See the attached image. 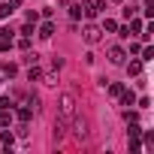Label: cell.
I'll return each instance as SVG.
<instances>
[{"label":"cell","instance_id":"cell-1","mask_svg":"<svg viewBox=\"0 0 154 154\" xmlns=\"http://www.w3.org/2000/svg\"><path fill=\"white\" fill-rule=\"evenodd\" d=\"M75 118V94H63L60 97V121L69 124Z\"/></svg>","mask_w":154,"mask_h":154},{"label":"cell","instance_id":"cell-11","mask_svg":"<svg viewBox=\"0 0 154 154\" xmlns=\"http://www.w3.org/2000/svg\"><path fill=\"white\" fill-rule=\"evenodd\" d=\"M103 30H109V33H112V30H118V21H112V18H106V21H103Z\"/></svg>","mask_w":154,"mask_h":154},{"label":"cell","instance_id":"cell-3","mask_svg":"<svg viewBox=\"0 0 154 154\" xmlns=\"http://www.w3.org/2000/svg\"><path fill=\"white\" fill-rule=\"evenodd\" d=\"M124 57H127V54H124V48H121V45H112V48H109V63L121 66V63H124Z\"/></svg>","mask_w":154,"mask_h":154},{"label":"cell","instance_id":"cell-17","mask_svg":"<svg viewBox=\"0 0 154 154\" xmlns=\"http://www.w3.org/2000/svg\"><path fill=\"white\" fill-rule=\"evenodd\" d=\"M115 3H118V0H115Z\"/></svg>","mask_w":154,"mask_h":154},{"label":"cell","instance_id":"cell-6","mask_svg":"<svg viewBox=\"0 0 154 154\" xmlns=\"http://www.w3.org/2000/svg\"><path fill=\"white\" fill-rule=\"evenodd\" d=\"M27 79L33 82V79H42V69L36 66V63H30V69H27Z\"/></svg>","mask_w":154,"mask_h":154},{"label":"cell","instance_id":"cell-14","mask_svg":"<svg viewBox=\"0 0 154 154\" xmlns=\"http://www.w3.org/2000/svg\"><path fill=\"white\" fill-rule=\"evenodd\" d=\"M18 48H24V51H27V48H30V36H21V39H18Z\"/></svg>","mask_w":154,"mask_h":154},{"label":"cell","instance_id":"cell-15","mask_svg":"<svg viewBox=\"0 0 154 154\" xmlns=\"http://www.w3.org/2000/svg\"><path fill=\"white\" fill-rule=\"evenodd\" d=\"M69 15H72V21H75V18H82V6H72V9H69Z\"/></svg>","mask_w":154,"mask_h":154},{"label":"cell","instance_id":"cell-4","mask_svg":"<svg viewBox=\"0 0 154 154\" xmlns=\"http://www.w3.org/2000/svg\"><path fill=\"white\" fill-rule=\"evenodd\" d=\"M9 45H12V30L3 27V30H0V48H9Z\"/></svg>","mask_w":154,"mask_h":154},{"label":"cell","instance_id":"cell-5","mask_svg":"<svg viewBox=\"0 0 154 154\" xmlns=\"http://www.w3.org/2000/svg\"><path fill=\"white\" fill-rule=\"evenodd\" d=\"M39 36H42V39H51V36H54V24H51V21H45V24L39 27Z\"/></svg>","mask_w":154,"mask_h":154},{"label":"cell","instance_id":"cell-8","mask_svg":"<svg viewBox=\"0 0 154 154\" xmlns=\"http://www.w3.org/2000/svg\"><path fill=\"white\" fill-rule=\"evenodd\" d=\"M15 72H18V66H15V63H3V75H9V79H12Z\"/></svg>","mask_w":154,"mask_h":154},{"label":"cell","instance_id":"cell-16","mask_svg":"<svg viewBox=\"0 0 154 154\" xmlns=\"http://www.w3.org/2000/svg\"><path fill=\"white\" fill-rule=\"evenodd\" d=\"M18 118L21 121H30V109H18Z\"/></svg>","mask_w":154,"mask_h":154},{"label":"cell","instance_id":"cell-10","mask_svg":"<svg viewBox=\"0 0 154 154\" xmlns=\"http://www.w3.org/2000/svg\"><path fill=\"white\" fill-rule=\"evenodd\" d=\"M6 15H12V3H0V18H6Z\"/></svg>","mask_w":154,"mask_h":154},{"label":"cell","instance_id":"cell-13","mask_svg":"<svg viewBox=\"0 0 154 154\" xmlns=\"http://www.w3.org/2000/svg\"><path fill=\"white\" fill-rule=\"evenodd\" d=\"M9 121H12V115H9V109H6L3 115H0V124H3V127H9Z\"/></svg>","mask_w":154,"mask_h":154},{"label":"cell","instance_id":"cell-7","mask_svg":"<svg viewBox=\"0 0 154 154\" xmlns=\"http://www.w3.org/2000/svg\"><path fill=\"white\" fill-rule=\"evenodd\" d=\"M121 103H124V106H133V103H136L133 91H121Z\"/></svg>","mask_w":154,"mask_h":154},{"label":"cell","instance_id":"cell-12","mask_svg":"<svg viewBox=\"0 0 154 154\" xmlns=\"http://www.w3.org/2000/svg\"><path fill=\"white\" fill-rule=\"evenodd\" d=\"M121 91H124V85H118V82L109 85V94H112V97H121Z\"/></svg>","mask_w":154,"mask_h":154},{"label":"cell","instance_id":"cell-9","mask_svg":"<svg viewBox=\"0 0 154 154\" xmlns=\"http://www.w3.org/2000/svg\"><path fill=\"white\" fill-rule=\"evenodd\" d=\"M127 69H130L133 75H139V72H142V63H139V60H130V63H127Z\"/></svg>","mask_w":154,"mask_h":154},{"label":"cell","instance_id":"cell-2","mask_svg":"<svg viewBox=\"0 0 154 154\" xmlns=\"http://www.w3.org/2000/svg\"><path fill=\"white\" fill-rule=\"evenodd\" d=\"M82 36H85V42H88V45H97V42H100V36H103V27H97V24H88Z\"/></svg>","mask_w":154,"mask_h":154}]
</instances>
